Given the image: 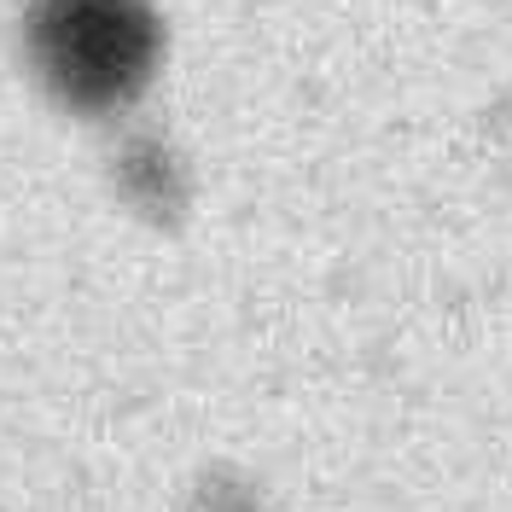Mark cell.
Wrapping results in <instances>:
<instances>
[{
    "instance_id": "cell-1",
    "label": "cell",
    "mask_w": 512,
    "mask_h": 512,
    "mask_svg": "<svg viewBox=\"0 0 512 512\" xmlns=\"http://www.w3.org/2000/svg\"><path fill=\"white\" fill-rule=\"evenodd\" d=\"M146 18L134 0H47L35 53L76 105H111L146 70Z\"/></svg>"
}]
</instances>
